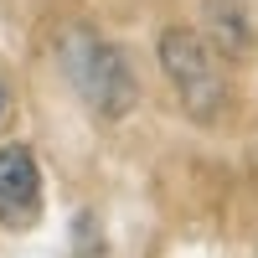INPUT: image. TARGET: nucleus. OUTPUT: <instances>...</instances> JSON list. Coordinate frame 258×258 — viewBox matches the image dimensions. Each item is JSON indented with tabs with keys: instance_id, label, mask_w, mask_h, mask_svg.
Returning <instances> with one entry per match:
<instances>
[{
	"instance_id": "1",
	"label": "nucleus",
	"mask_w": 258,
	"mask_h": 258,
	"mask_svg": "<svg viewBox=\"0 0 258 258\" xmlns=\"http://www.w3.org/2000/svg\"><path fill=\"white\" fill-rule=\"evenodd\" d=\"M57 62H62V78L73 83V93L88 103L98 119H124L140 98V83H135V68L129 57L103 41L98 31L88 26H68L57 36Z\"/></svg>"
},
{
	"instance_id": "2",
	"label": "nucleus",
	"mask_w": 258,
	"mask_h": 258,
	"mask_svg": "<svg viewBox=\"0 0 258 258\" xmlns=\"http://www.w3.org/2000/svg\"><path fill=\"white\" fill-rule=\"evenodd\" d=\"M160 68L170 78V88H176L181 109L197 124L222 119V109H227V78H222V57L212 52V41H202L191 26H165L160 31Z\"/></svg>"
},
{
	"instance_id": "3",
	"label": "nucleus",
	"mask_w": 258,
	"mask_h": 258,
	"mask_svg": "<svg viewBox=\"0 0 258 258\" xmlns=\"http://www.w3.org/2000/svg\"><path fill=\"white\" fill-rule=\"evenodd\" d=\"M47 212V176L31 145H0V227L26 232Z\"/></svg>"
},
{
	"instance_id": "4",
	"label": "nucleus",
	"mask_w": 258,
	"mask_h": 258,
	"mask_svg": "<svg viewBox=\"0 0 258 258\" xmlns=\"http://www.w3.org/2000/svg\"><path fill=\"white\" fill-rule=\"evenodd\" d=\"M207 41L222 62L253 57V21L243 0H207Z\"/></svg>"
},
{
	"instance_id": "5",
	"label": "nucleus",
	"mask_w": 258,
	"mask_h": 258,
	"mask_svg": "<svg viewBox=\"0 0 258 258\" xmlns=\"http://www.w3.org/2000/svg\"><path fill=\"white\" fill-rule=\"evenodd\" d=\"M6 114H11V93H6V83H0V124H6Z\"/></svg>"
}]
</instances>
